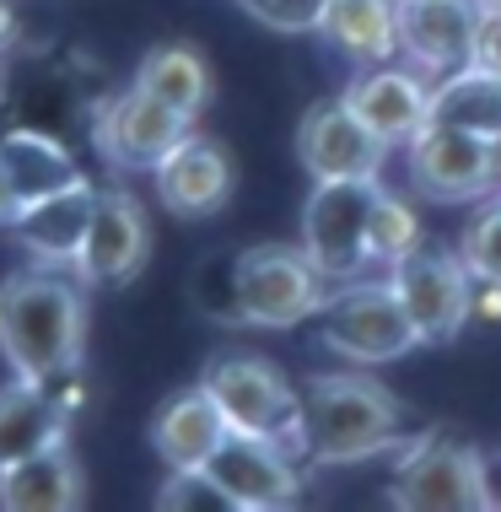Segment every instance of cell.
<instances>
[{"instance_id": "obj_17", "label": "cell", "mask_w": 501, "mask_h": 512, "mask_svg": "<svg viewBox=\"0 0 501 512\" xmlns=\"http://www.w3.org/2000/svg\"><path fill=\"white\" fill-rule=\"evenodd\" d=\"M92 211H97V184L92 178H76L71 189H54L44 200H27L17 205L11 216V238L33 265H65L76 270L81 259V243H87V227H92Z\"/></svg>"}, {"instance_id": "obj_7", "label": "cell", "mask_w": 501, "mask_h": 512, "mask_svg": "<svg viewBox=\"0 0 501 512\" xmlns=\"http://www.w3.org/2000/svg\"><path fill=\"white\" fill-rule=\"evenodd\" d=\"M378 178H324L313 184L308 205H302V248L329 286L361 281L372 270V248H367V221L372 200H378Z\"/></svg>"}, {"instance_id": "obj_19", "label": "cell", "mask_w": 501, "mask_h": 512, "mask_svg": "<svg viewBox=\"0 0 501 512\" xmlns=\"http://www.w3.org/2000/svg\"><path fill=\"white\" fill-rule=\"evenodd\" d=\"M81 502H87V475H81L71 442H54V448L0 469V507L6 512H76Z\"/></svg>"}, {"instance_id": "obj_22", "label": "cell", "mask_w": 501, "mask_h": 512, "mask_svg": "<svg viewBox=\"0 0 501 512\" xmlns=\"http://www.w3.org/2000/svg\"><path fill=\"white\" fill-rule=\"evenodd\" d=\"M318 38L351 65L399 60V0H324Z\"/></svg>"}, {"instance_id": "obj_32", "label": "cell", "mask_w": 501, "mask_h": 512, "mask_svg": "<svg viewBox=\"0 0 501 512\" xmlns=\"http://www.w3.org/2000/svg\"><path fill=\"white\" fill-rule=\"evenodd\" d=\"M17 38H22V17H17V6H11V0H0V54L17 44Z\"/></svg>"}, {"instance_id": "obj_4", "label": "cell", "mask_w": 501, "mask_h": 512, "mask_svg": "<svg viewBox=\"0 0 501 512\" xmlns=\"http://www.w3.org/2000/svg\"><path fill=\"white\" fill-rule=\"evenodd\" d=\"M388 502L405 512H485L501 507L491 491V464L475 442L453 432H426L399 448V464L388 475Z\"/></svg>"}, {"instance_id": "obj_14", "label": "cell", "mask_w": 501, "mask_h": 512, "mask_svg": "<svg viewBox=\"0 0 501 512\" xmlns=\"http://www.w3.org/2000/svg\"><path fill=\"white\" fill-rule=\"evenodd\" d=\"M151 259V216L130 189H97V211L81 243L76 275L87 286H130Z\"/></svg>"}, {"instance_id": "obj_1", "label": "cell", "mask_w": 501, "mask_h": 512, "mask_svg": "<svg viewBox=\"0 0 501 512\" xmlns=\"http://www.w3.org/2000/svg\"><path fill=\"white\" fill-rule=\"evenodd\" d=\"M421 432L388 383L367 372H318L302 383V464L345 469L399 453Z\"/></svg>"}, {"instance_id": "obj_2", "label": "cell", "mask_w": 501, "mask_h": 512, "mask_svg": "<svg viewBox=\"0 0 501 512\" xmlns=\"http://www.w3.org/2000/svg\"><path fill=\"white\" fill-rule=\"evenodd\" d=\"M87 351V281L65 265L11 270L0 281V356L17 378H54Z\"/></svg>"}, {"instance_id": "obj_21", "label": "cell", "mask_w": 501, "mask_h": 512, "mask_svg": "<svg viewBox=\"0 0 501 512\" xmlns=\"http://www.w3.org/2000/svg\"><path fill=\"white\" fill-rule=\"evenodd\" d=\"M221 437H227V421H221L216 399L205 394V383L178 389L151 421V448L167 469H205Z\"/></svg>"}, {"instance_id": "obj_26", "label": "cell", "mask_w": 501, "mask_h": 512, "mask_svg": "<svg viewBox=\"0 0 501 512\" xmlns=\"http://www.w3.org/2000/svg\"><path fill=\"white\" fill-rule=\"evenodd\" d=\"M189 297L200 313H211L216 324H243V292H238V248L205 254L200 270L189 281Z\"/></svg>"}, {"instance_id": "obj_31", "label": "cell", "mask_w": 501, "mask_h": 512, "mask_svg": "<svg viewBox=\"0 0 501 512\" xmlns=\"http://www.w3.org/2000/svg\"><path fill=\"white\" fill-rule=\"evenodd\" d=\"M469 318H475V324H501V281H480V275H475Z\"/></svg>"}, {"instance_id": "obj_24", "label": "cell", "mask_w": 501, "mask_h": 512, "mask_svg": "<svg viewBox=\"0 0 501 512\" xmlns=\"http://www.w3.org/2000/svg\"><path fill=\"white\" fill-rule=\"evenodd\" d=\"M431 119L458 124V130L485 135V141L501 146V76L464 65V71L431 81Z\"/></svg>"}, {"instance_id": "obj_30", "label": "cell", "mask_w": 501, "mask_h": 512, "mask_svg": "<svg viewBox=\"0 0 501 512\" xmlns=\"http://www.w3.org/2000/svg\"><path fill=\"white\" fill-rule=\"evenodd\" d=\"M469 65H475V71H491V76H501V17H491V11H480V27H475V54H469Z\"/></svg>"}, {"instance_id": "obj_23", "label": "cell", "mask_w": 501, "mask_h": 512, "mask_svg": "<svg viewBox=\"0 0 501 512\" xmlns=\"http://www.w3.org/2000/svg\"><path fill=\"white\" fill-rule=\"evenodd\" d=\"M135 87H146L151 98H162L167 108H178L184 119L200 124V114L211 108L216 76H211L205 49H194V44H157V49L141 54V65H135Z\"/></svg>"}, {"instance_id": "obj_6", "label": "cell", "mask_w": 501, "mask_h": 512, "mask_svg": "<svg viewBox=\"0 0 501 512\" xmlns=\"http://www.w3.org/2000/svg\"><path fill=\"white\" fill-rule=\"evenodd\" d=\"M238 292H243V324L254 329H297L313 324L334 286L308 259L302 243H254L238 248Z\"/></svg>"}, {"instance_id": "obj_11", "label": "cell", "mask_w": 501, "mask_h": 512, "mask_svg": "<svg viewBox=\"0 0 501 512\" xmlns=\"http://www.w3.org/2000/svg\"><path fill=\"white\" fill-rule=\"evenodd\" d=\"M205 469L238 502V512H281L302 502V459L270 437L227 432L216 442V453L205 459Z\"/></svg>"}, {"instance_id": "obj_10", "label": "cell", "mask_w": 501, "mask_h": 512, "mask_svg": "<svg viewBox=\"0 0 501 512\" xmlns=\"http://www.w3.org/2000/svg\"><path fill=\"white\" fill-rule=\"evenodd\" d=\"M194 130V119H184L178 108H167L162 98H151L146 87H119L97 103L92 114V141L103 151L108 168L119 173H157L162 157Z\"/></svg>"}, {"instance_id": "obj_16", "label": "cell", "mask_w": 501, "mask_h": 512, "mask_svg": "<svg viewBox=\"0 0 501 512\" xmlns=\"http://www.w3.org/2000/svg\"><path fill=\"white\" fill-rule=\"evenodd\" d=\"M480 6L475 0H399V60L442 81L475 54Z\"/></svg>"}, {"instance_id": "obj_3", "label": "cell", "mask_w": 501, "mask_h": 512, "mask_svg": "<svg viewBox=\"0 0 501 512\" xmlns=\"http://www.w3.org/2000/svg\"><path fill=\"white\" fill-rule=\"evenodd\" d=\"M200 383H205V394L216 399L227 432L270 437L302 459V389L270 362V356L216 351L211 362L200 367Z\"/></svg>"}, {"instance_id": "obj_12", "label": "cell", "mask_w": 501, "mask_h": 512, "mask_svg": "<svg viewBox=\"0 0 501 512\" xmlns=\"http://www.w3.org/2000/svg\"><path fill=\"white\" fill-rule=\"evenodd\" d=\"M388 151L394 146H383L372 135V124L345 98L313 103L297 124V162L308 168L313 184H324V178H378Z\"/></svg>"}, {"instance_id": "obj_27", "label": "cell", "mask_w": 501, "mask_h": 512, "mask_svg": "<svg viewBox=\"0 0 501 512\" xmlns=\"http://www.w3.org/2000/svg\"><path fill=\"white\" fill-rule=\"evenodd\" d=\"M157 507L162 512H238V502L216 486L211 469H167Z\"/></svg>"}, {"instance_id": "obj_15", "label": "cell", "mask_w": 501, "mask_h": 512, "mask_svg": "<svg viewBox=\"0 0 501 512\" xmlns=\"http://www.w3.org/2000/svg\"><path fill=\"white\" fill-rule=\"evenodd\" d=\"M340 98L372 124V135L383 146H410L415 130H426L431 119V76H421L405 60L356 65V76L345 81Z\"/></svg>"}, {"instance_id": "obj_8", "label": "cell", "mask_w": 501, "mask_h": 512, "mask_svg": "<svg viewBox=\"0 0 501 512\" xmlns=\"http://www.w3.org/2000/svg\"><path fill=\"white\" fill-rule=\"evenodd\" d=\"M410 151V184L415 195L437 205H480L501 189V146L485 135H469L458 124L426 119V130H415Z\"/></svg>"}, {"instance_id": "obj_5", "label": "cell", "mask_w": 501, "mask_h": 512, "mask_svg": "<svg viewBox=\"0 0 501 512\" xmlns=\"http://www.w3.org/2000/svg\"><path fill=\"white\" fill-rule=\"evenodd\" d=\"M313 340L356 367H383V362L410 356L421 345V329L405 313L388 275L383 281L361 275V281H345L324 297V308L313 313Z\"/></svg>"}, {"instance_id": "obj_34", "label": "cell", "mask_w": 501, "mask_h": 512, "mask_svg": "<svg viewBox=\"0 0 501 512\" xmlns=\"http://www.w3.org/2000/svg\"><path fill=\"white\" fill-rule=\"evenodd\" d=\"M480 11H491V17H501V0H475Z\"/></svg>"}, {"instance_id": "obj_28", "label": "cell", "mask_w": 501, "mask_h": 512, "mask_svg": "<svg viewBox=\"0 0 501 512\" xmlns=\"http://www.w3.org/2000/svg\"><path fill=\"white\" fill-rule=\"evenodd\" d=\"M458 254H464V265L480 275V281H501V189L491 200H480L475 221L464 227V238H458Z\"/></svg>"}, {"instance_id": "obj_18", "label": "cell", "mask_w": 501, "mask_h": 512, "mask_svg": "<svg viewBox=\"0 0 501 512\" xmlns=\"http://www.w3.org/2000/svg\"><path fill=\"white\" fill-rule=\"evenodd\" d=\"M0 173H6V184L17 189V200H44L54 189H71L81 173L71 141H65L60 130H49V124H6L0 130Z\"/></svg>"}, {"instance_id": "obj_9", "label": "cell", "mask_w": 501, "mask_h": 512, "mask_svg": "<svg viewBox=\"0 0 501 512\" xmlns=\"http://www.w3.org/2000/svg\"><path fill=\"white\" fill-rule=\"evenodd\" d=\"M405 313L421 329V345H448L458 340L475 318H469V297H475V270L464 265L458 248L421 243L415 254H405L399 265H388Z\"/></svg>"}, {"instance_id": "obj_20", "label": "cell", "mask_w": 501, "mask_h": 512, "mask_svg": "<svg viewBox=\"0 0 501 512\" xmlns=\"http://www.w3.org/2000/svg\"><path fill=\"white\" fill-rule=\"evenodd\" d=\"M71 421L76 415L54 399L49 383L11 372V383L0 389V469L27 453H44L54 442H71Z\"/></svg>"}, {"instance_id": "obj_29", "label": "cell", "mask_w": 501, "mask_h": 512, "mask_svg": "<svg viewBox=\"0 0 501 512\" xmlns=\"http://www.w3.org/2000/svg\"><path fill=\"white\" fill-rule=\"evenodd\" d=\"M243 11L275 33H318L324 22V0H243Z\"/></svg>"}, {"instance_id": "obj_13", "label": "cell", "mask_w": 501, "mask_h": 512, "mask_svg": "<svg viewBox=\"0 0 501 512\" xmlns=\"http://www.w3.org/2000/svg\"><path fill=\"white\" fill-rule=\"evenodd\" d=\"M157 184V205L178 221H211L232 205L238 189V168H232V151L211 141V135L189 130L184 141L162 157V168L151 173Z\"/></svg>"}, {"instance_id": "obj_25", "label": "cell", "mask_w": 501, "mask_h": 512, "mask_svg": "<svg viewBox=\"0 0 501 512\" xmlns=\"http://www.w3.org/2000/svg\"><path fill=\"white\" fill-rule=\"evenodd\" d=\"M426 243V221L415 211V200L394 195V189H378L372 200V221H367V248H372V265H399L405 254Z\"/></svg>"}, {"instance_id": "obj_33", "label": "cell", "mask_w": 501, "mask_h": 512, "mask_svg": "<svg viewBox=\"0 0 501 512\" xmlns=\"http://www.w3.org/2000/svg\"><path fill=\"white\" fill-rule=\"evenodd\" d=\"M17 205H22V200H17V189H11V184H6V173H0V227H11Z\"/></svg>"}]
</instances>
